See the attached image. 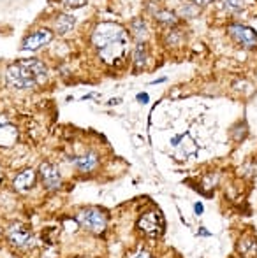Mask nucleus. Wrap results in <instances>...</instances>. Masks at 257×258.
<instances>
[{
  "label": "nucleus",
  "mask_w": 257,
  "mask_h": 258,
  "mask_svg": "<svg viewBox=\"0 0 257 258\" xmlns=\"http://www.w3.org/2000/svg\"><path fill=\"white\" fill-rule=\"evenodd\" d=\"M92 44L104 63L117 65L127 53L129 35L117 23H99L92 34Z\"/></svg>",
  "instance_id": "1"
},
{
  "label": "nucleus",
  "mask_w": 257,
  "mask_h": 258,
  "mask_svg": "<svg viewBox=\"0 0 257 258\" xmlns=\"http://www.w3.org/2000/svg\"><path fill=\"white\" fill-rule=\"evenodd\" d=\"M202 209H204V207H202L201 202H197V204L194 206V211H195V213H197V214H201V213H202Z\"/></svg>",
  "instance_id": "21"
},
{
  "label": "nucleus",
  "mask_w": 257,
  "mask_h": 258,
  "mask_svg": "<svg viewBox=\"0 0 257 258\" xmlns=\"http://www.w3.org/2000/svg\"><path fill=\"white\" fill-rule=\"evenodd\" d=\"M250 0H226V7L229 11H241Z\"/></svg>",
  "instance_id": "16"
},
{
  "label": "nucleus",
  "mask_w": 257,
  "mask_h": 258,
  "mask_svg": "<svg viewBox=\"0 0 257 258\" xmlns=\"http://www.w3.org/2000/svg\"><path fill=\"white\" fill-rule=\"evenodd\" d=\"M146 48L143 46V42H139V44L134 48V53H132V60H134V65H136V69H143L144 65H146Z\"/></svg>",
  "instance_id": "14"
},
{
  "label": "nucleus",
  "mask_w": 257,
  "mask_h": 258,
  "mask_svg": "<svg viewBox=\"0 0 257 258\" xmlns=\"http://www.w3.org/2000/svg\"><path fill=\"white\" fill-rule=\"evenodd\" d=\"M74 23H76L74 16H71V14H60V16H57V20H55V30L59 32V34L65 35L67 32L72 30Z\"/></svg>",
  "instance_id": "13"
},
{
  "label": "nucleus",
  "mask_w": 257,
  "mask_h": 258,
  "mask_svg": "<svg viewBox=\"0 0 257 258\" xmlns=\"http://www.w3.org/2000/svg\"><path fill=\"white\" fill-rule=\"evenodd\" d=\"M7 239L13 246L21 249H28V248H34L35 244V237L34 234L30 232V228H27L25 225H13V227L7 230Z\"/></svg>",
  "instance_id": "5"
},
{
  "label": "nucleus",
  "mask_w": 257,
  "mask_h": 258,
  "mask_svg": "<svg viewBox=\"0 0 257 258\" xmlns=\"http://www.w3.org/2000/svg\"><path fill=\"white\" fill-rule=\"evenodd\" d=\"M76 221L81 225L83 228L93 232V234H102L106 230V214L102 213L97 207H86V209H81L78 214H76Z\"/></svg>",
  "instance_id": "3"
},
{
  "label": "nucleus",
  "mask_w": 257,
  "mask_h": 258,
  "mask_svg": "<svg viewBox=\"0 0 257 258\" xmlns=\"http://www.w3.org/2000/svg\"><path fill=\"white\" fill-rule=\"evenodd\" d=\"M132 258H150V255H148L146 251H143V249H141V251H137Z\"/></svg>",
  "instance_id": "20"
},
{
  "label": "nucleus",
  "mask_w": 257,
  "mask_h": 258,
  "mask_svg": "<svg viewBox=\"0 0 257 258\" xmlns=\"http://www.w3.org/2000/svg\"><path fill=\"white\" fill-rule=\"evenodd\" d=\"M227 32H229L231 37H233L238 44L243 46V48H255L257 46V34L254 28L236 23V25H229Z\"/></svg>",
  "instance_id": "6"
},
{
  "label": "nucleus",
  "mask_w": 257,
  "mask_h": 258,
  "mask_svg": "<svg viewBox=\"0 0 257 258\" xmlns=\"http://www.w3.org/2000/svg\"><path fill=\"white\" fill-rule=\"evenodd\" d=\"M137 228L148 235V237H159L164 232V220L159 211H148L137 221Z\"/></svg>",
  "instance_id": "4"
},
{
  "label": "nucleus",
  "mask_w": 257,
  "mask_h": 258,
  "mask_svg": "<svg viewBox=\"0 0 257 258\" xmlns=\"http://www.w3.org/2000/svg\"><path fill=\"white\" fill-rule=\"evenodd\" d=\"M155 18H157L161 23H166V25H175L176 23V14L171 13V11H157Z\"/></svg>",
  "instance_id": "15"
},
{
  "label": "nucleus",
  "mask_w": 257,
  "mask_h": 258,
  "mask_svg": "<svg viewBox=\"0 0 257 258\" xmlns=\"http://www.w3.org/2000/svg\"><path fill=\"white\" fill-rule=\"evenodd\" d=\"M71 163H74L76 169L81 170V172H92L99 165V156L93 153V151H86L85 155L71 158Z\"/></svg>",
  "instance_id": "9"
},
{
  "label": "nucleus",
  "mask_w": 257,
  "mask_h": 258,
  "mask_svg": "<svg viewBox=\"0 0 257 258\" xmlns=\"http://www.w3.org/2000/svg\"><path fill=\"white\" fill-rule=\"evenodd\" d=\"M240 242H241L240 251H243V253H247L248 248H252V251L257 249V239H243V241H240Z\"/></svg>",
  "instance_id": "17"
},
{
  "label": "nucleus",
  "mask_w": 257,
  "mask_h": 258,
  "mask_svg": "<svg viewBox=\"0 0 257 258\" xmlns=\"http://www.w3.org/2000/svg\"><path fill=\"white\" fill-rule=\"evenodd\" d=\"M194 2H195V6H206L210 0H194Z\"/></svg>",
  "instance_id": "22"
},
{
  "label": "nucleus",
  "mask_w": 257,
  "mask_h": 258,
  "mask_svg": "<svg viewBox=\"0 0 257 258\" xmlns=\"http://www.w3.org/2000/svg\"><path fill=\"white\" fill-rule=\"evenodd\" d=\"M137 100L141 104H148V93H137Z\"/></svg>",
  "instance_id": "19"
},
{
  "label": "nucleus",
  "mask_w": 257,
  "mask_h": 258,
  "mask_svg": "<svg viewBox=\"0 0 257 258\" xmlns=\"http://www.w3.org/2000/svg\"><path fill=\"white\" fill-rule=\"evenodd\" d=\"M130 32H132V37L137 41V44L143 42V41H146V37H148L146 23H144L143 20H139V18H136V20L130 23Z\"/></svg>",
  "instance_id": "12"
},
{
  "label": "nucleus",
  "mask_w": 257,
  "mask_h": 258,
  "mask_svg": "<svg viewBox=\"0 0 257 258\" xmlns=\"http://www.w3.org/2000/svg\"><path fill=\"white\" fill-rule=\"evenodd\" d=\"M53 34L49 30H37L34 34H30L21 44V51H37L42 46H46L48 42H52Z\"/></svg>",
  "instance_id": "8"
},
{
  "label": "nucleus",
  "mask_w": 257,
  "mask_h": 258,
  "mask_svg": "<svg viewBox=\"0 0 257 258\" xmlns=\"http://www.w3.org/2000/svg\"><path fill=\"white\" fill-rule=\"evenodd\" d=\"M48 78V69L42 61L30 58V60H21L9 65L6 71L7 85L16 90H32L46 81Z\"/></svg>",
  "instance_id": "2"
},
{
  "label": "nucleus",
  "mask_w": 257,
  "mask_h": 258,
  "mask_svg": "<svg viewBox=\"0 0 257 258\" xmlns=\"http://www.w3.org/2000/svg\"><path fill=\"white\" fill-rule=\"evenodd\" d=\"M86 4V0H62V6L67 9H79Z\"/></svg>",
  "instance_id": "18"
},
{
  "label": "nucleus",
  "mask_w": 257,
  "mask_h": 258,
  "mask_svg": "<svg viewBox=\"0 0 257 258\" xmlns=\"http://www.w3.org/2000/svg\"><path fill=\"white\" fill-rule=\"evenodd\" d=\"M39 176H41L42 186H44L46 190L55 191L62 186V176H60V170H59V167L53 165V163H49V162L41 163V167H39Z\"/></svg>",
  "instance_id": "7"
},
{
  "label": "nucleus",
  "mask_w": 257,
  "mask_h": 258,
  "mask_svg": "<svg viewBox=\"0 0 257 258\" xmlns=\"http://www.w3.org/2000/svg\"><path fill=\"white\" fill-rule=\"evenodd\" d=\"M18 141V128L11 123L0 125V148H11Z\"/></svg>",
  "instance_id": "11"
},
{
  "label": "nucleus",
  "mask_w": 257,
  "mask_h": 258,
  "mask_svg": "<svg viewBox=\"0 0 257 258\" xmlns=\"http://www.w3.org/2000/svg\"><path fill=\"white\" fill-rule=\"evenodd\" d=\"M13 184H14V188H16L18 191H21V194L32 190V188H34V184H35V172L32 169L23 170V172L18 174Z\"/></svg>",
  "instance_id": "10"
}]
</instances>
